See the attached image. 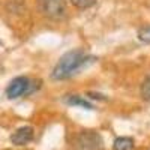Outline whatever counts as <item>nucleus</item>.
Segmentation results:
<instances>
[{
	"mask_svg": "<svg viewBox=\"0 0 150 150\" xmlns=\"http://www.w3.org/2000/svg\"><path fill=\"white\" fill-rule=\"evenodd\" d=\"M87 60H92V57L86 56L81 50H74V51L66 53L65 56L60 57L56 68L53 69V74H51L53 80L59 81V80H66L72 77L80 68L86 65Z\"/></svg>",
	"mask_w": 150,
	"mask_h": 150,
	"instance_id": "1",
	"label": "nucleus"
},
{
	"mask_svg": "<svg viewBox=\"0 0 150 150\" xmlns=\"http://www.w3.org/2000/svg\"><path fill=\"white\" fill-rule=\"evenodd\" d=\"M75 150H104V140L96 131H81L74 141Z\"/></svg>",
	"mask_w": 150,
	"mask_h": 150,
	"instance_id": "2",
	"label": "nucleus"
},
{
	"mask_svg": "<svg viewBox=\"0 0 150 150\" xmlns=\"http://www.w3.org/2000/svg\"><path fill=\"white\" fill-rule=\"evenodd\" d=\"M39 11L50 20H63L66 17V2L65 0H39Z\"/></svg>",
	"mask_w": 150,
	"mask_h": 150,
	"instance_id": "3",
	"label": "nucleus"
},
{
	"mask_svg": "<svg viewBox=\"0 0 150 150\" xmlns=\"http://www.w3.org/2000/svg\"><path fill=\"white\" fill-rule=\"evenodd\" d=\"M33 89L35 87L32 86V83L27 77H17L6 87V96L9 99H17L20 96L29 95L30 92H33Z\"/></svg>",
	"mask_w": 150,
	"mask_h": 150,
	"instance_id": "4",
	"label": "nucleus"
},
{
	"mask_svg": "<svg viewBox=\"0 0 150 150\" xmlns=\"http://www.w3.org/2000/svg\"><path fill=\"white\" fill-rule=\"evenodd\" d=\"M35 131L32 126H21L11 135V143L15 146H26L33 140Z\"/></svg>",
	"mask_w": 150,
	"mask_h": 150,
	"instance_id": "5",
	"label": "nucleus"
},
{
	"mask_svg": "<svg viewBox=\"0 0 150 150\" xmlns=\"http://www.w3.org/2000/svg\"><path fill=\"white\" fill-rule=\"evenodd\" d=\"M132 149H134V140L129 137H119L112 144V150H132Z\"/></svg>",
	"mask_w": 150,
	"mask_h": 150,
	"instance_id": "6",
	"label": "nucleus"
},
{
	"mask_svg": "<svg viewBox=\"0 0 150 150\" xmlns=\"http://www.w3.org/2000/svg\"><path fill=\"white\" fill-rule=\"evenodd\" d=\"M66 102H68L69 105H78V107H83V108H86V110H93V105L87 101V99H84V98H81V96H78V95H71V96H68V98H66Z\"/></svg>",
	"mask_w": 150,
	"mask_h": 150,
	"instance_id": "7",
	"label": "nucleus"
},
{
	"mask_svg": "<svg viewBox=\"0 0 150 150\" xmlns=\"http://www.w3.org/2000/svg\"><path fill=\"white\" fill-rule=\"evenodd\" d=\"M140 93H141V98L144 101L150 102V75L144 80V83L141 84V89H140Z\"/></svg>",
	"mask_w": 150,
	"mask_h": 150,
	"instance_id": "8",
	"label": "nucleus"
},
{
	"mask_svg": "<svg viewBox=\"0 0 150 150\" xmlns=\"http://www.w3.org/2000/svg\"><path fill=\"white\" fill-rule=\"evenodd\" d=\"M71 2L75 8H78V9H89V8L96 5L98 0H71Z\"/></svg>",
	"mask_w": 150,
	"mask_h": 150,
	"instance_id": "9",
	"label": "nucleus"
},
{
	"mask_svg": "<svg viewBox=\"0 0 150 150\" xmlns=\"http://www.w3.org/2000/svg\"><path fill=\"white\" fill-rule=\"evenodd\" d=\"M138 39L144 44H150V26L138 30Z\"/></svg>",
	"mask_w": 150,
	"mask_h": 150,
	"instance_id": "10",
	"label": "nucleus"
}]
</instances>
